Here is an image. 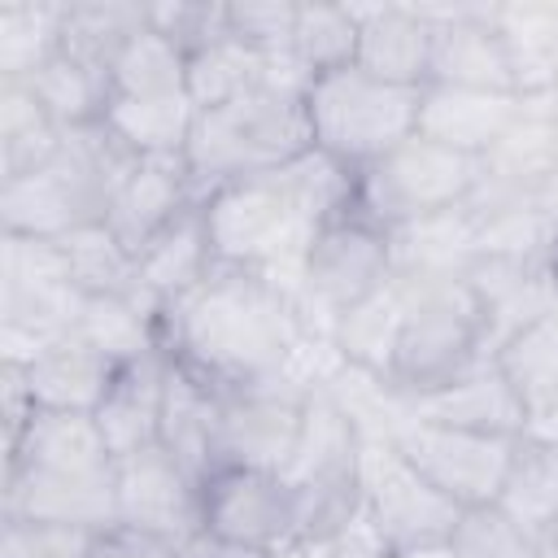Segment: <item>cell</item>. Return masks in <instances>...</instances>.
<instances>
[{
  "mask_svg": "<svg viewBox=\"0 0 558 558\" xmlns=\"http://www.w3.org/2000/svg\"><path fill=\"white\" fill-rule=\"evenodd\" d=\"M214 432H218V392L209 384H201L196 375H187L179 362H170L157 440L196 480H205L214 471Z\"/></svg>",
  "mask_w": 558,
  "mask_h": 558,
  "instance_id": "4316f807",
  "label": "cell"
},
{
  "mask_svg": "<svg viewBox=\"0 0 558 558\" xmlns=\"http://www.w3.org/2000/svg\"><path fill=\"white\" fill-rule=\"evenodd\" d=\"M0 519L109 527L118 523V493L109 475H52V471H4Z\"/></svg>",
  "mask_w": 558,
  "mask_h": 558,
  "instance_id": "2e32d148",
  "label": "cell"
},
{
  "mask_svg": "<svg viewBox=\"0 0 558 558\" xmlns=\"http://www.w3.org/2000/svg\"><path fill=\"white\" fill-rule=\"evenodd\" d=\"M65 4L57 0H4L0 4V83L31 78L61 52Z\"/></svg>",
  "mask_w": 558,
  "mask_h": 558,
  "instance_id": "d6a6232c",
  "label": "cell"
},
{
  "mask_svg": "<svg viewBox=\"0 0 558 558\" xmlns=\"http://www.w3.org/2000/svg\"><path fill=\"white\" fill-rule=\"evenodd\" d=\"M92 527L0 519V558H87Z\"/></svg>",
  "mask_w": 558,
  "mask_h": 558,
  "instance_id": "b9f144b4",
  "label": "cell"
},
{
  "mask_svg": "<svg viewBox=\"0 0 558 558\" xmlns=\"http://www.w3.org/2000/svg\"><path fill=\"white\" fill-rule=\"evenodd\" d=\"M362 488H366V519L392 554L449 545L462 519V506H453L440 488H432L392 445H366Z\"/></svg>",
  "mask_w": 558,
  "mask_h": 558,
  "instance_id": "9c48e42d",
  "label": "cell"
},
{
  "mask_svg": "<svg viewBox=\"0 0 558 558\" xmlns=\"http://www.w3.org/2000/svg\"><path fill=\"white\" fill-rule=\"evenodd\" d=\"M305 92L310 87L270 83L262 74V83L235 96L231 105L196 113L187 148H183V166L201 201L235 179L279 170L314 148L310 118H305Z\"/></svg>",
  "mask_w": 558,
  "mask_h": 558,
  "instance_id": "3957f363",
  "label": "cell"
},
{
  "mask_svg": "<svg viewBox=\"0 0 558 558\" xmlns=\"http://www.w3.org/2000/svg\"><path fill=\"white\" fill-rule=\"evenodd\" d=\"M39 105L52 113V122L61 131H78V126H92L105 118V105H109V74L70 57L65 48L57 57H48L31 78H22Z\"/></svg>",
  "mask_w": 558,
  "mask_h": 558,
  "instance_id": "4dcf8cb0",
  "label": "cell"
},
{
  "mask_svg": "<svg viewBox=\"0 0 558 558\" xmlns=\"http://www.w3.org/2000/svg\"><path fill=\"white\" fill-rule=\"evenodd\" d=\"M541 549H545V558H558V536H549Z\"/></svg>",
  "mask_w": 558,
  "mask_h": 558,
  "instance_id": "681fc988",
  "label": "cell"
},
{
  "mask_svg": "<svg viewBox=\"0 0 558 558\" xmlns=\"http://www.w3.org/2000/svg\"><path fill=\"white\" fill-rule=\"evenodd\" d=\"M310 388L296 379L218 392V432H214V471L218 466H257L279 471L288 466L301 432Z\"/></svg>",
  "mask_w": 558,
  "mask_h": 558,
  "instance_id": "8fae6325",
  "label": "cell"
},
{
  "mask_svg": "<svg viewBox=\"0 0 558 558\" xmlns=\"http://www.w3.org/2000/svg\"><path fill=\"white\" fill-rule=\"evenodd\" d=\"M418 92L423 87H397L371 78L357 65L318 74L305 92L310 140L318 153H327L331 161L357 174L414 135Z\"/></svg>",
  "mask_w": 558,
  "mask_h": 558,
  "instance_id": "5b68a950",
  "label": "cell"
},
{
  "mask_svg": "<svg viewBox=\"0 0 558 558\" xmlns=\"http://www.w3.org/2000/svg\"><path fill=\"white\" fill-rule=\"evenodd\" d=\"M392 279V240L357 205L327 218L301 257V279L292 292L296 318L310 336L331 340L336 323L375 296Z\"/></svg>",
  "mask_w": 558,
  "mask_h": 558,
  "instance_id": "8992f818",
  "label": "cell"
},
{
  "mask_svg": "<svg viewBox=\"0 0 558 558\" xmlns=\"http://www.w3.org/2000/svg\"><path fill=\"white\" fill-rule=\"evenodd\" d=\"M192 205H201V192H196L183 157H140L131 166V174L118 183L105 227L135 257Z\"/></svg>",
  "mask_w": 558,
  "mask_h": 558,
  "instance_id": "9a60e30c",
  "label": "cell"
},
{
  "mask_svg": "<svg viewBox=\"0 0 558 558\" xmlns=\"http://www.w3.org/2000/svg\"><path fill=\"white\" fill-rule=\"evenodd\" d=\"M183 558H275V554H262V549H248V545H235V541L196 532V536L183 545Z\"/></svg>",
  "mask_w": 558,
  "mask_h": 558,
  "instance_id": "bcb514c9",
  "label": "cell"
},
{
  "mask_svg": "<svg viewBox=\"0 0 558 558\" xmlns=\"http://www.w3.org/2000/svg\"><path fill=\"white\" fill-rule=\"evenodd\" d=\"M292 57L301 61V70L310 78L353 65V57H357V13H353V4H327V0L296 4Z\"/></svg>",
  "mask_w": 558,
  "mask_h": 558,
  "instance_id": "e575fe53",
  "label": "cell"
},
{
  "mask_svg": "<svg viewBox=\"0 0 558 558\" xmlns=\"http://www.w3.org/2000/svg\"><path fill=\"white\" fill-rule=\"evenodd\" d=\"M523 100L510 96V92H475V87H440V83H427L418 92V122H414V135L440 144V148H453V153H466V157H484L501 135L506 126L519 118Z\"/></svg>",
  "mask_w": 558,
  "mask_h": 558,
  "instance_id": "e0dca14e",
  "label": "cell"
},
{
  "mask_svg": "<svg viewBox=\"0 0 558 558\" xmlns=\"http://www.w3.org/2000/svg\"><path fill=\"white\" fill-rule=\"evenodd\" d=\"M0 392H4V449L17 445V436L26 432V423L35 418V397L26 384V366L17 362H0Z\"/></svg>",
  "mask_w": 558,
  "mask_h": 558,
  "instance_id": "ee69618b",
  "label": "cell"
},
{
  "mask_svg": "<svg viewBox=\"0 0 558 558\" xmlns=\"http://www.w3.org/2000/svg\"><path fill=\"white\" fill-rule=\"evenodd\" d=\"M497 506L532 541L545 545L549 536H558V445L554 440H536V436L514 440Z\"/></svg>",
  "mask_w": 558,
  "mask_h": 558,
  "instance_id": "484cf974",
  "label": "cell"
},
{
  "mask_svg": "<svg viewBox=\"0 0 558 558\" xmlns=\"http://www.w3.org/2000/svg\"><path fill=\"white\" fill-rule=\"evenodd\" d=\"M187 92V57L144 26L126 39V48L109 65V96H174Z\"/></svg>",
  "mask_w": 558,
  "mask_h": 558,
  "instance_id": "d590c367",
  "label": "cell"
},
{
  "mask_svg": "<svg viewBox=\"0 0 558 558\" xmlns=\"http://www.w3.org/2000/svg\"><path fill=\"white\" fill-rule=\"evenodd\" d=\"M418 418L449 423V427H471L488 436H523L527 427V401L514 392V384L501 375V366L488 357L462 379H453L440 392H427L414 401Z\"/></svg>",
  "mask_w": 558,
  "mask_h": 558,
  "instance_id": "7402d4cb",
  "label": "cell"
},
{
  "mask_svg": "<svg viewBox=\"0 0 558 558\" xmlns=\"http://www.w3.org/2000/svg\"><path fill=\"white\" fill-rule=\"evenodd\" d=\"M501 375L514 384V392L532 405L549 392H558V301L536 314L527 327H519L493 357Z\"/></svg>",
  "mask_w": 558,
  "mask_h": 558,
  "instance_id": "74e56055",
  "label": "cell"
},
{
  "mask_svg": "<svg viewBox=\"0 0 558 558\" xmlns=\"http://www.w3.org/2000/svg\"><path fill=\"white\" fill-rule=\"evenodd\" d=\"M275 558H336V549H331V545H288V549L275 554Z\"/></svg>",
  "mask_w": 558,
  "mask_h": 558,
  "instance_id": "7dc6e473",
  "label": "cell"
},
{
  "mask_svg": "<svg viewBox=\"0 0 558 558\" xmlns=\"http://www.w3.org/2000/svg\"><path fill=\"white\" fill-rule=\"evenodd\" d=\"M392 275L414 279V283H436V279H462V270L475 257V218L466 205L392 227Z\"/></svg>",
  "mask_w": 558,
  "mask_h": 558,
  "instance_id": "cb8c5ba5",
  "label": "cell"
},
{
  "mask_svg": "<svg viewBox=\"0 0 558 558\" xmlns=\"http://www.w3.org/2000/svg\"><path fill=\"white\" fill-rule=\"evenodd\" d=\"M480 362H488V327L466 279L414 283L410 310L397 331L388 384L401 397L418 401L427 392L449 388Z\"/></svg>",
  "mask_w": 558,
  "mask_h": 558,
  "instance_id": "277c9868",
  "label": "cell"
},
{
  "mask_svg": "<svg viewBox=\"0 0 558 558\" xmlns=\"http://www.w3.org/2000/svg\"><path fill=\"white\" fill-rule=\"evenodd\" d=\"M135 161L140 157L105 122L65 131L61 148L39 170L0 183V235L65 240L78 227L105 222Z\"/></svg>",
  "mask_w": 558,
  "mask_h": 558,
  "instance_id": "7a4b0ae2",
  "label": "cell"
},
{
  "mask_svg": "<svg viewBox=\"0 0 558 558\" xmlns=\"http://www.w3.org/2000/svg\"><path fill=\"white\" fill-rule=\"evenodd\" d=\"M296 0H227V35L262 57L292 52Z\"/></svg>",
  "mask_w": 558,
  "mask_h": 558,
  "instance_id": "60d3db41",
  "label": "cell"
},
{
  "mask_svg": "<svg viewBox=\"0 0 558 558\" xmlns=\"http://www.w3.org/2000/svg\"><path fill=\"white\" fill-rule=\"evenodd\" d=\"M135 157H183L196 105L187 92L174 96H109L100 118Z\"/></svg>",
  "mask_w": 558,
  "mask_h": 558,
  "instance_id": "f1b7e54d",
  "label": "cell"
},
{
  "mask_svg": "<svg viewBox=\"0 0 558 558\" xmlns=\"http://www.w3.org/2000/svg\"><path fill=\"white\" fill-rule=\"evenodd\" d=\"M357 57L353 65L397 87H427L432 22L423 4H353Z\"/></svg>",
  "mask_w": 558,
  "mask_h": 558,
  "instance_id": "ac0fdd59",
  "label": "cell"
},
{
  "mask_svg": "<svg viewBox=\"0 0 558 558\" xmlns=\"http://www.w3.org/2000/svg\"><path fill=\"white\" fill-rule=\"evenodd\" d=\"M166 375H170V353L166 349H153L135 362H122V371L113 375L105 401L96 405V427H100L113 458L135 453L144 445H157Z\"/></svg>",
  "mask_w": 558,
  "mask_h": 558,
  "instance_id": "ffe728a7",
  "label": "cell"
},
{
  "mask_svg": "<svg viewBox=\"0 0 558 558\" xmlns=\"http://www.w3.org/2000/svg\"><path fill=\"white\" fill-rule=\"evenodd\" d=\"M118 371H122V362L100 353L78 331H65L26 366V384H31V397H35L39 410L96 414V405L105 401Z\"/></svg>",
  "mask_w": 558,
  "mask_h": 558,
  "instance_id": "603a6c76",
  "label": "cell"
},
{
  "mask_svg": "<svg viewBox=\"0 0 558 558\" xmlns=\"http://www.w3.org/2000/svg\"><path fill=\"white\" fill-rule=\"evenodd\" d=\"M410 296H414V283L401 279V275H392L375 296H366L357 310H349L336 323V331H331V344H336L340 362L388 379L397 331H401V318L410 310Z\"/></svg>",
  "mask_w": 558,
  "mask_h": 558,
  "instance_id": "83f0119b",
  "label": "cell"
},
{
  "mask_svg": "<svg viewBox=\"0 0 558 558\" xmlns=\"http://www.w3.org/2000/svg\"><path fill=\"white\" fill-rule=\"evenodd\" d=\"M4 471H52V475H109L113 453L96 427V414L35 410L17 445L4 449Z\"/></svg>",
  "mask_w": 558,
  "mask_h": 558,
  "instance_id": "d6986e66",
  "label": "cell"
},
{
  "mask_svg": "<svg viewBox=\"0 0 558 558\" xmlns=\"http://www.w3.org/2000/svg\"><path fill=\"white\" fill-rule=\"evenodd\" d=\"M519 436H488V432H471V427H449V423H432L410 414L397 436L392 449L432 484L440 488L453 506L471 510V506H493L506 471H510V453H514Z\"/></svg>",
  "mask_w": 558,
  "mask_h": 558,
  "instance_id": "ba28073f",
  "label": "cell"
},
{
  "mask_svg": "<svg viewBox=\"0 0 558 558\" xmlns=\"http://www.w3.org/2000/svg\"><path fill=\"white\" fill-rule=\"evenodd\" d=\"M549 275H554V288H558V244H554V257H549Z\"/></svg>",
  "mask_w": 558,
  "mask_h": 558,
  "instance_id": "f907efd6",
  "label": "cell"
},
{
  "mask_svg": "<svg viewBox=\"0 0 558 558\" xmlns=\"http://www.w3.org/2000/svg\"><path fill=\"white\" fill-rule=\"evenodd\" d=\"M201 532L283 554L296 545V497L279 471L218 466L201 480Z\"/></svg>",
  "mask_w": 558,
  "mask_h": 558,
  "instance_id": "30bf717a",
  "label": "cell"
},
{
  "mask_svg": "<svg viewBox=\"0 0 558 558\" xmlns=\"http://www.w3.org/2000/svg\"><path fill=\"white\" fill-rule=\"evenodd\" d=\"M488 17L506 52L514 96L554 100L558 96V4H541V0L488 4Z\"/></svg>",
  "mask_w": 558,
  "mask_h": 558,
  "instance_id": "44dd1931",
  "label": "cell"
},
{
  "mask_svg": "<svg viewBox=\"0 0 558 558\" xmlns=\"http://www.w3.org/2000/svg\"><path fill=\"white\" fill-rule=\"evenodd\" d=\"M558 179V109L554 100H523L519 118L506 135L480 157V187L471 192V209H488L501 201H519Z\"/></svg>",
  "mask_w": 558,
  "mask_h": 558,
  "instance_id": "4fadbf2b",
  "label": "cell"
},
{
  "mask_svg": "<svg viewBox=\"0 0 558 558\" xmlns=\"http://www.w3.org/2000/svg\"><path fill=\"white\" fill-rule=\"evenodd\" d=\"M61 253H65V266H70V279L83 296H135L140 305H148L157 318L161 310L140 292V279H135V257L118 244V235L105 227V222H92V227H78L61 240Z\"/></svg>",
  "mask_w": 558,
  "mask_h": 558,
  "instance_id": "1f68e13d",
  "label": "cell"
},
{
  "mask_svg": "<svg viewBox=\"0 0 558 558\" xmlns=\"http://www.w3.org/2000/svg\"><path fill=\"white\" fill-rule=\"evenodd\" d=\"M87 558H183V545L153 536V532H140L131 523H109V527L92 532Z\"/></svg>",
  "mask_w": 558,
  "mask_h": 558,
  "instance_id": "7bdbcfd3",
  "label": "cell"
},
{
  "mask_svg": "<svg viewBox=\"0 0 558 558\" xmlns=\"http://www.w3.org/2000/svg\"><path fill=\"white\" fill-rule=\"evenodd\" d=\"M118 523L187 545L201 532V480L157 440L113 458Z\"/></svg>",
  "mask_w": 558,
  "mask_h": 558,
  "instance_id": "7c38bea8",
  "label": "cell"
},
{
  "mask_svg": "<svg viewBox=\"0 0 558 558\" xmlns=\"http://www.w3.org/2000/svg\"><path fill=\"white\" fill-rule=\"evenodd\" d=\"M480 187V161L453 148H440L423 135H410L375 166L357 170L353 205L384 231L458 209Z\"/></svg>",
  "mask_w": 558,
  "mask_h": 558,
  "instance_id": "52a82bcc",
  "label": "cell"
},
{
  "mask_svg": "<svg viewBox=\"0 0 558 558\" xmlns=\"http://www.w3.org/2000/svg\"><path fill=\"white\" fill-rule=\"evenodd\" d=\"M392 558H453L449 545H432V549H410V554H392Z\"/></svg>",
  "mask_w": 558,
  "mask_h": 558,
  "instance_id": "c3c4849f",
  "label": "cell"
},
{
  "mask_svg": "<svg viewBox=\"0 0 558 558\" xmlns=\"http://www.w3.org/2000/svg\"><path fill=\"white\" fill-rule=\"evenodd\" d=\"M432 22V65L427 83L440 87H475V92H510V70L501 39L493 31L488 4H423Z\"/></svg>",
  "mask_w": 558,
  "mask_h": 558,
  "instance_id": "5bb4252c",
  "label": "cell"
},
{
  "mask_svg": "<svg viewBox=\"0 0 558 558\" xmlns=\"http://www.w3.org/2000/svg\"><path fill=\"white\" fill-rule=\"evenodd\" d=\"M305 340L292 296L257 270L214 266L161 310V349L214 392L292 379Z\"/></svg>",
  "mask_w": 558,
  "mask_h": 558,
  "instance_id": "6da1fadb",
  "label": "cell"
},
{
  "mask_svg": "<svg viewBox=\"0 0 558 558\" xmlns=\"http://www.w3.org/2000/svg\"><path fill=\"white\" fill-rule=\"evenodd\" d=\"M262 74H266V57L227 35V39H218V44H209V48L187 57V96H192L196 113L222 109L235 96H244L248 87H257Z\"/></svg>",
  "mask_w": 558,
  "mask_h": 558,
  "instance_id": "8d00e7d4",
  "label": "cell"
},
{
  "mask_svg": "<svg viewBox=\"0 0 558 558\" xmlns=\"http://www.w3.org/2000/svg\"><path fill=\"white\" fill-rule=\"evenodd\" d=\"M453 558H536L541 541H532L497 501L493 506H471L462 510L453 536H449Z\"/></svg>",
  "mask_w": 558,
  "mask_h": 558,
  "instance_id": "f35d334b",
  "label": "cell"
},
{
  "mask_svg": "<svg viewBox=\"0 0 558 558\" xmlns=\"http://www.w3.org/2000/svg\"><path fill=\"white\" fill-rule=\"evenodd\" d=\"M209 270H214V253H209V231H205L201 205H192L187 214H179L153 244H144L135 253L140 292L157 310H166L170 301H179L183 292H192Z\"/></svg>",
  "mask_w": 558,
  "mask_h": 558,
  "instance_id": "d4e9b609",
  "label": "cell"
},
{
  "mask_svg": "<svg viewBox=\"0 0 558 558\" xmlns=\"http://www.w3.org/2000/svg\"><path fill=\"white\" fill-rule=\"evenodd\" d=\"M144 26H148L144 4H131V0H70L65 22H61V48L109 74L113 57Z\"/></svg>",
  "mask_w": 558,
  "mask_h": 558,
  "instance_id": "836d02e7",
  "label": "cell"
},
{
  "mask_svg": "<svg viewBox=\"0 0 558 558\" xmlns=\"http://www.w3.org/2000/svg\"><path fill=\"white\" fill-rule=\"evenodd\" d=\"M331 549H336V558H392V549L379 541V532L371 527V519H366V510H362V519L340 536V541H331Z\"/></svg>",
  "mask_w": 558,
  "mask_h": 558,
  "instance_id": "f6af8a7d",
  "label": "cell"
},
{
  "mask_svg": "<svg viewBox=\"0 0 558 558\" xmlns=\"http://www.w3.org/2000/svg\"><path fill=\"white\" fill-rule=\"evenodd\" d=\"M61 140L65 131L26 83H0V183L39 170Z\"/></svg>",
  "mask_w": 558,
  "mask_h": 558,
  "instance_id": "f546056e",
  "label": "cell"
},
{
  "mask_svg": "<svg viewBox=\"0 0 558 558\" xmlns=\"http://www.w3.org/2000/svg\"><path fill=\"white\" fill-rule=\"evenodd\" d=\"M144 17L183 57L227 39V4L222 0H157V4H144Z\"/></svg>",
  "mask_w": 558,
  "mask_h": 558,
  "instance_id": "ab89813d",
  "label": "cell"
}]
</instances>
